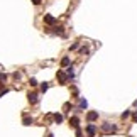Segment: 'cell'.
I'll return each mask as SVG.
<instances>
[{"label":"cell","mask_w":137,"mask_h":137,"mask_svg":"<svg viewBox=\"0 0 137 137\" xmlns=\"http://www.w3.org/2000/svg\"><path fill=\"white\" fill-rule=\"evenodd\" d=\"M102 130H103V132H115V130H117V125H115V124H110V122H105V124H102Z\"/></svg>","instance_id":"cell-1"},{"label":"cell","mask_w":137,"mask_h":137,"mask_svg":"<svg viewBox=\"0 0 137 137\" xmlns=\"http://www.w3.org/2000/svg\"><path fill=\"white\" fill-rule=\"evenodd\" d=\"M56 76H58V80H59V83H61V85H66V81L69 80V76L63 71V69H58V75H56Z\"/></svg>","instance_id":"cell-2"},{"label":"cell","mask_w":137,"mask_h":137,"mask_svg":"<svg viewBox=\"0 0 137 137\" xmlns=\"http://www.w3.org/2000/svg\"><path fill=\"white\" fill-rule=\"evenodd\" d=\"M27 100H29V103H37V100H39V97H37V93L36 91H29L27 93Z\"/></svg>","instance_id":"cell-3"},{"label":"cell","mask_w":137,"mask_h":137,"mask_svg":"<svg viewBox=\"0 0 137 137\" xmlns=\"http://www.w3.org/2000/svg\"><path fill=\"white\" fill-rule=\"evenodd\" d=\"M86 134H88V137H95V134H97V127H95L93 124H88V125H86Z\"/></svg>","instance_id":"cell-4"},{"label":"cell","mask_w":137,"mask_h":137,"mask_svg":"<svg viewBox=\"0 0 137 137\" xmlns=\"http://www.w3.org/2000/svg\"><path fill=\"white\" fill-rule=\"evenodd\" d=\"M44 24H48V26H54V24H56V17H53V15L46 14V15H44Z\"/></svg>","instance_id":"cell-5"},{"label":"cell","mask_w":137,"mask_h":137,"mask_svg":"<svg viewBox=\"0 0 137 137\" xmlns=\"http://www.w3.org/2000/svg\"><path fill=\"white\" fill-rule=\"evenodd\" d=\"M97 118H98V112H88V113H86V120H88L90 124L95 122Z\"/></svg>","instance_id":"cell-6"},{"label":"cell","mask_w":137,"mask_h":137,"mask_svg":"<svg viewBox=\"0 0 137 137\" xmlns=\"http://www.w3.org/2000/svg\"><path fill=\"white\" fill-rule=\"evenodd\" d=\"M69 124H71L75 129H80V118L78 117H71L69 118Z\"/></svg>","instance_id":"cell-7"},{"label":"cell","mask_w":137,"mask_h":137,"mask_svg":"<svg viewBox=\"0 0 137 137\" xmlns=\"http://www.w3.org/2000/svg\"><path fill=\"white\" fill-rule=\"evenodd\" d=\"M53 118H54V122H56V124H61V122H63V115H61V113H54Z\"/></svg>","instance_id":"cell-8"},{"label":"cell","mask_w":137,"mask_h":137,"mask_svg":"<svg viewBox=\"0 0 137 137\" xmlns=\"http://www.w3.org/2000/svg\"><path fill=\"white\" fill-rule=\"evenodd\" d=\"M32 122H34L32 117H24V120H22V124H24V125H32Z\"/></svg>","instance_id":"cell-9"},{"label":"cell","mask_w":137,"mask_h":137,"mask_svg":"<svg viewBox=\"0 0 137 137\" xmlns=\"http://www.w3.org/2000/svg\"><path fill=\"white\" fill-rule=\"evenodd\" d=\"M53 32H54V34H59V36H64V29H63V27H54Z\"/></svg>","instance_id":"cell-10"},{"label":"cell","mask_w":137,"mask_h":137,"mask_svg":"<svg viewBox=\"0 0 137 137\" xmlns=\"http://www.w3.org/2000/svg\"><path fill=\"white\" fill-rule=\"evenodd\" d=\"M88 107V102L85 98H80V108H86Z\"/></svg>","instance_id":"cell-11"},{"label":"cell","mask_w":137,"mask_h":137,"mask_svg":"<svg viewBox=\"0 0 137 137\" xmlns=\"http://www.w3.org/2000/svg\"><path fill=\"white\" fill-rule=\"evenodd\" d=\"M61 66H69V58L68 56H64V58L61 59Z\"/></svg>","instance_id":"cell-12"},{"label":"cell","mask_w":137,"mask_h":137,"mask_svg":"<svg viewBox=\"0 0 137 137\" xmlns=\"http://www.w3.org/2000/svg\"><path fill=\"white\" fill-rule=\"evenodd\" d=\"M68 76H69V80L75 78V71H73V66H69V68H68Z\"/></svg>","instance_id":"cell-13"},{"label":"cell","mask_w":137,"mask_h":137,"mask_svg":"<svg viewBox=\"0 0 137 137\" xmlns=\"http://www.w3.org/2000/svg\"><path fill=\"white\" fill-rule=\"evenodd\" d=\"M48 88H49V83H46V81H44V83L41 85V91L44 93V91H48Z\"/></svg>","instance_id":"cell-14"},{"label":"cell","mask_w":137,"mask_h":137,"mask_svg":"<svg viewBox=\"0 0 137 137\" xmlns=\"http://www.w3.org/2000/svg\"><path fill=\"white\" fill-rule=\"evenodd\" d=\"M78 48H80V42H73V44L69 46V51H76Z\"/></svg>","instance_id":"cell-15"},{"label":"cell","mask_w":137,"mask_h":137,"mask_svg":"<svg viewBox=\"0 0 137 137\" xmlns=\"http://www.w3.org/2000/svg\"><path fill=\"white\" fill-rule=\"evenodd\" d=\"M129 117H130V110H125V112L122 113V118L125 120V118H129Z\"/></svg>","instance_id":"cell-16"},{"label":"cell","mask_w":137,"mask_h":137,"mask_svg":"<svg viewBox=\"0 0 137 137\" xmlns=\"http://www.w3.org/2000/svg\"><path fill=\"white\" fill-rule=\"evenodd\" d=\"M29 83H30V86H36V85H37V80H36V78H30Z\"/></svg>","instance_id":"cell-17"},{"label":"cell","mask_w":137,"mask_h":137,"mask_svg":"<svg viewBox=\"0 0 137 137\" xmlns=\"http://www.w3.org/2000/svg\"><path fill=\"white\" fill-rule=\"evenodd\" d=\"M5 80H7V75H5V73H0V83L5 81Z\"/></svg>","instance_id":"cell-18"},{"label":"cell","mask_w":137,"mask_h":137,"mask_svg":"<svg viewBox=\"0 0 137 137\" xmlns=\"http://www.w3.org/2000/svg\"><path fill=\"white\" fill-rule=\"evenodd\" d=\"M76 137H83V132H81L80 129H76Z\"/></svg>","instance_id":"cell-19"},{"label":"cell","mask_w":137,"mask_h":137,"mask_svg":"<svg viewBox=\"0 0 137 137\" xmlns=\"http://www.w3.org/2000/svg\"><path fill=\"white\" fill-rule=\"evenodd\" d=\"M132 120H134V124H137V112H134V115H132Z\"/></svg>","instance_id":"cell-20"},{"label":"cell","mask_w":137,"mask_h":137,"mask_svg":"<svg viewBox=\"0 0 137 137\" xmlns=\"http://www.w3.org/2000/svg\"><path fill=\"white\" fill-rule=\"evenodd\" d=\"M69 107H71L69 103H64V112H68V110H69Z\"/></svg>","instance_id":"cell-21"},{"label":"cell","mask_w":137,"mask_h":137,"mask_svg":"<svg viewBox=\"0 0 137 137\" xmlns=\"http://www.w3.org/2000/svg\"><path fill=\"white\" fill-rule=\"evenodd\" d=\"M32 2H34L36 5H37V3H41V0H32Z\"/></svg>","instance_id":"cell-22"},{"label":"cell","mask_w":137,"mask_h":137,"mask_svg":"<svg viewBox=\"0 0 137 137\" xmlns=\"http://www.w3.org/2000/svg\"><path fill=\"white\" fill-rule=\"evenodd\" d=\"M48 137H54V136H53V134H49V136H48Z\"/></svg>","instance_id":"cell-23"}]
</instances>
